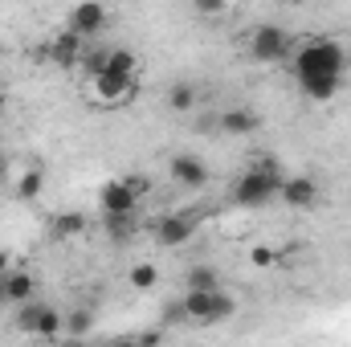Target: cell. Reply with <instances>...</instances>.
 <instances>
[{
	"label": "cell",
	"mask_w": 351,
	"mask_h": 347,
	"mask_svg": "<svg viewBox=\"0 0 351 347\" xmlns=\"http://www.w3.org/2000/svg\"><path fill=\"white\" fill-rule=\"evenodd\" d=\"M217 127H221L225 135H254V131L262 127V119H258L254 110H245V106H233V110H225V115L217 119Z\"/></svg>",
	"instance_id": "obj_14"
},
{
	"label": "cell",
	"mask_w": 351,
	"mask_h": 347,
	"mask_svg": "<svg viewBox=\"0 0 351 347\" xmlns=\"http://www.w3.org/2000/svg\"><path fill=\"white\" fill-rule=\"evenodd\" d=\"M127 278H131V286H135V290H152V286L160 282V270H156L152 261H139V265H131V274H127Z\"/></svg>",
	"instance_id": "obj_20"
},
{
	"label": "cell",
	"mask_w": 351,
	"mask_h": 347,
	"mask_svg": "<svg viewBox=\"0 0 351 347\" xmlns=\"http://www.w3.org/2000/svg\"><path fill=\"white\" fill-rule=\"evenodd\" d=\"M290 66H294V78H319V74H343L348 66V49L331 37H311L302 45H294L290 53Z\"/></svg>",
	"instance_id": "obj_1"
},
{
	"label": "cell",
	"mask_w": 351,
	"mask_h": 347,
	"mask_svg": "<svg viewBox=\"0 0 351 347\" xmlns=\"http://www.w3.org/2000/svg\"><path fill=\"white\" fill-rule=\"evenodd\" d=\"M86 233V217H78V213H58L53 217V237H82Z\"/></svg>",
	"instance_id": "obj_16"
},
{
	"label": "cell",
	"mask_w": 351,
	"mask_h": 347,
	"mask_svg": "<svg viewBox=\"0 0 351 347\" xmlns=\"http://www.w3.org/2000/svg\"><path fill=\"white\" fill-rule=\"evenodd\" d=\"M90 90L102 106H119L135 94V74H119V70H94L90 78Z\"/></svg>",
	"instance_id": "obj_6"
},
{
	"label": "cell",
	"mask_w": 351,
	"mask_h": 347,
	"mask_svg": "<svg viewBox=\"0 0 351 347\" xmlns=\"http://www.w3.org/2000/svg\"><path fill=\"white\" fill-rule=\"evenodd\" d=\"M196 225H200L196 213H168V217H160V225H156V241H160L164 250H180V246L192 241Z\"/></svg>",
	"instance_id": "obj_8"
},
{
	"label": "cell",
	"mask_w": 351,
	"mask_h": 347,
	"mask_svg": "<svg viewBox=\"0 0 351 347\" xmlns=\"http://www.w3.org/2000/svg\"><path fill=\"white\" fill-rule=\"evenodd\" d=\"M110 25V12H106V4L102 0H78L74 8H70V16H66V29H74L78 37H98L102 29Z\"/></svg>",
	"instance_id": "obj_7"
},
{
	"label": "cell",
	"mask_w": 351,
	"mask_h": 347,
	"mask_svg": "<svg viewBox=\"0 0 351 347\" xmlns=\"http://www.w3.org/2000/svg\"><path fill=\"white\" fill-rule=\"evenodd\" d=\"M250 261H254L258 270H269V265L278 261V250H274V246H254V250H250Z\"/></svg>",
	"instance_id": "obj_22"
},
{
	"label": "cell",
	"mask_w": 351,
	"mask_h": 347,
	"mask_svg": "<svg viewBox=\"0 0 351 347\" xmlns=\"http://www.w3.org/2000/svg\"><path fill=\"white\" fill-rule=\"evenodd\" d=\"M184 282H188V290H213V286H221V274L213 265H192L184 274Z\"/></svg>",
	"instance_id": "obj_17"
},
{
	"label": "cell",
	"mask_w": 351,
	"mask_h": 347,
	"mask_svg": "<svg viewBox=\"0 0 351 347\" xmlns=\"http://www.w3.org/2000/svg\"><path fill=\"white\" fill-rule=\"evenodd\" d=\"M0 294L8 298V302H29L33 298V274H25V270H8V274H0Z\"/></svg>",
	"instance_id": "obj_15"
},
{
	"label": "cell",
	"mask_w": 351,
	"mask_h": 347,
	"mask_svg": "<svg viewBox=\"0 0 351 347\" xmlns=\"http://www.w3.org/2000/svg\"><path fill=\"white\" fill-rule=\"evenodd\" d=\"M282 180L286 172L274 164V160H258L254 168H245V172L233 180V204H241V208H262L269 204L274 196H278V188H282Z\"/></svg>",
	"instance_id": "obj_2"
},
{
	"label": "cell",
	"mask_w": 351,
	"mask_h": 347,
	"mask_svg": "<svg viewBox=\"0 0 351 347\" xmlns=\"http://www.w3.org/2000/svg\"><path fill=\"white\" fill-rule=\"evenodd\" d=\"M62 311L58 307H49V302H21V311H16V327L21 331H29V335H41V339H58L62 335Z\"/></svg>",
	"instance_id": "obj_5"
},
{
	"label": "cell",
	"mask_w": 351,
	"mask_h": 347,
	"mask_svg": "<svg viewBox=\"0 0 351 347\" xmlns=\"http://www.w3.org/2000/svg\"><path fill=\"white\" fill-rule=\"evenodd\" d=\"M41 188H45V172H41V168H29V172L16 180V196H21V200H37Z\"/></svg>",
	"instance_id": "obj_18"
},
{
	"label": "cell",
	"mask_w": 351,
	"mask_h": 347,
	"mask_svg": "<svg viewBox=\"0 0 351 347\" xmlns=\"http://www.w3.org/2000/svg\"><path fill=\"white\" fill-rule=\"evenodd\" d=\"M8 270H12V265H8V254L0 250V274H8Z\"/></svg>",
	"instance_id": "obj_27"
},
{
	"label": "cell",
	"mask_w": 351,
	"mask_h": 347,
	"mask_svg": "<svg viewBox=\"0 0 351 347\" xmlns=\"http://www.w3.org/2000/svg\"><path fill=\"white\" fill-rule=\"evenodd\" d=\"M0 106H4V94H0Z\"/></svg>",
	"instance_id": "obj_29"
},
{
	"label": "cell",
	"mask_w": 351,
	"mask_h": 347,
	"mask_svg": "<svg viewBox=\"0 0 351 347\" xmlns=\"http://www.w3.org/2000/svg\"><path fill=\"white\" fill-rule=\"evenodd\" d=\"M4 176H8V164H4V160H0V180H4Z\"/></svg>",
	"instance_id": "obj_28"
},
{
	"label": "cell",
	"mask_w": 351,
	"mask_h": 347,
	"mask_svg": "<svg viewBox=\"0 0 351 347\" xmlns=\"http://www.w3.org/2000/svg\"><path fill=\"white\" fill-rule=\"evenodd\" d=\"M278 196H282V204H290V208H315L319 184H315L311 176H286L282 188H278Z\"/></svg>",
	"instance_id": "obj_11"
},
{
	"label": "cell",
	"mask_w": 351,
	"mask_h": 347,
	"mask_svg": "<svg viewBox=\"0 0 351 347\" xmlns=\"http://www.w3.org/2000/svg\"><path fill=\"white\" fill-rule=\"evenodd\" d=\"M180 319H188L184 315V302H168L164 307V323H180Z\"/></svg>",
	"instance_id": "obj_26"
},
{
	"label": "cell",
	"mask_w": 351,
	"mask_h": 347,
	"mask_svg": "<svg viewBox=\"0 0 351 347\" xmlns=\"http://www.w3.org/2000/svg\"><path fill=\"white\" fill-rule=\"evenodd\" d=\"M66 323H70V335H86L90 327H94V319H90V311H74V315H70Z\"/></svg>",
	"instance_id": "obj_23"
},
{
	"label": "cell",
	"mask_w": 351,
	"mask_h": 347,
	"mask_svg": "<svg viewBox=\"0 0 351 347\" xmlns=\"http://www.w3.org/2000/svg\"><path fill=\"white\" fill-rule=\"evenodd\" d=\"M168 106L180 110V115H188V110L196 106V86H192V82H176V86L168 90Z\"/></svg>",
	"instance_id": "obj_19"
},
{
	"label": "cell",
	"mask_w": 351,
	"mask_h": 347,
	"mask_svg": "<svg viewBox=\"0 0 351 347\" xmlns=\"http://www.w3.org/2000/svg\"><path fill=\"white\" fill-rule=\"evenodd\" d=\"M127 184H131V192H135L139 200H143V196L152 192V180H147V176H127Z\"/></svg>",
	"instance_id": "obj_25"
},
{
	"label": "cell",
	"mask_w": 351,
	"mask_h": 347,
	"mask_svg": "<svg viewBox=\"0 0 351 347\" xmlns=\"http://www.w3.org/2000/svg\"><path fill=\"white\" fill-rule=\"evenodd\" d=\"M192 8H196L200 16H221V12L229 8V0H192Z\"/></svg>",
	"instance_id": "obj_24"
},
{
	"label": "cell",
	"mask_w": 351,
	"mask_h": 347,
	"mask_svg": "<svg viewBox=\"0 0 351 347\" xmlns=\"http://www.w3.org/2000/svg\"><path fill=\"white\" fill-rule=\"evenodd\" d=\"M302 90V98H311V102H331L339 90H343V74H319V78H302L298 82Z\"/></svg>",
	"instance_id": "obj_13"
},
{
	"label": "cell",
	"mask_w": 351,
	"mask_h": 347,
	"mask_svg": "<svg viewBox=\"0 0 351 347\" xmlns=\"http://www.w3.org/2000/svg\"><path fill=\"white\" fill-rule=\"evenodd\" d=\"M290 53H294V37L282 25H258L250 33V58L254 62L278 66V62H290Z\"/></svg>",
	"instance_id": "obj_4"
},
{
	"label": "cell",
	"mask_w": 351,
	"mask_h": 347,
	"mask_svg": "<svg viewBox=\"0 0 351 347\" xmlns=\"http://www.w3.org/2000/svg\"><path fill=\"white\" fill-rule=\"evenodd\" d=\"M53 66H62V70H74V66H82L86 62V37H78L74 29H66L58 41H49L45 49H41Z\"/></svg>",
	"instance_id": "obj_9"
},
{
	"label": "cell",
	"mask_w": 351,
	"mask_h": 347,
	"mask_svg": "<svg viewBox=\"0 0 351 347\" xmlns=\"http://www.w3.org/2000/svg\"><path fill=\"white\" fill-rule=\"evenodd\" d=\"M180 302H184L188 323H200V327H217V323H225V319L237 315V298L225 294L221 286H213V290H188Z\"/></svg>",
	"instance_id": "obj_3"
},
{
	"label": "cell",
	"mask_w": 351,
	"mask_h": 347,
	"mask_svg": "<svg viewBox=\"0 0 351 347\" xmlns=\"http://www.w3.org/2000/svg\"><path fill=\"white\" fill-rule=\"evenodd\" d=\"M102 225H106L110 237H127V233H131V213H123V217H102Z\"/></svg>",
	"instance_id": "obj_21"
},
{
	"label": "cell",
	"mask_w": 351,
	"mask_h": 347,
	"mask_svg": "<svg viewBox=\"0 0 351 347\" xmlns=\"http://www.w3.org/2000/svg\"><path fill=\"white\" fill-rule=\"evenodd\" d=\"M168 172H172L176 184H184V188H204L208 184V164L204 160H196V156H172V164H168Z\"/></svg>",
	"instance_id": "obj_12"
},
{
	"label": "cell",
	"mask_w": 351,
	"mask_h": 347,
	"mask_svg": "<svg viewBox=\"0 0 351 347\" xmlns=\"http://www.w3.org/2000/svg\"><path fill=\"white\" fill-rule=\"evenodd\" d=\"M98 208H102V217H123V213H135L139 208V196L131 192L127 180H106L98 188Z\"/></svg>",
	"instance_id": "obj_10"
}]
</instances>
